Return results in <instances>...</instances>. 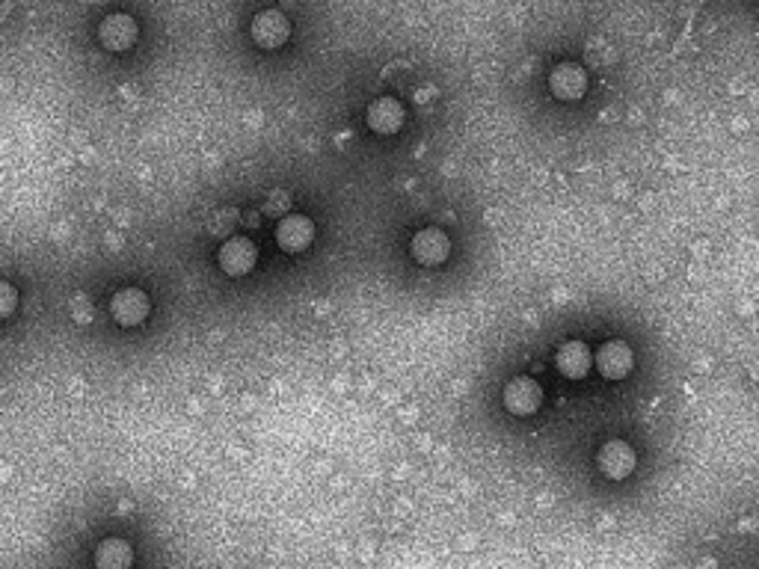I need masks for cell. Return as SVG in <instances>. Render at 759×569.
<instances>
[{
    "mask_svg": "<svg viewBox=\"0 0 759 569\" xmlns=\"http://www.w3.org/2000/svg\"><path fill=\"white\" fill-rule=\"evenodd\" d=\"M635 463H638V457H635L632 445L623 442V439L605 442V445L599 448V454H596V466H599V472H602L608 481H626V478L635 472Z\"/></svg>",
    "mask_w": 759,
    "mask_h": 569,
    "instance_id": "obj_1",
    "label": "cell"
},
{
    "mask_svg": "<svg viewBox=\"0 0 759 569\" xmlns=\"http://www.w3.org/2000/svg\"><path fill=\"white\" fill-rule=\"evenodd\" d=\"M250 36L258 48L264 51H273V48H282L291 36V24L288 18L279 12V9H261L250 24Z\"/></svg>",
    "mask_w": 759,
    "mask_h": 569,
    "instance_id": "obj_2",
    "label": "cell"
},
{
    "mask_svg": "<svg viewBox=\"0 0 759 569\" xmlns=\"http://www.w3.org/2000/svg\"><path fill=\"white\" fill-rule=\"evenodd\" d=\"M110 315L119 326H140L152 315V300L140 288H122L110 300Z\"/></svg>",
    "mask_w": 759,
    "mask_h": 569,
    "instance_id": "obj_3",
    "label": "cell"
},
{
    "mask_svg": "<svg viewBox=\"0 0 759 569\" xmlns=\"http://www.w3.org/2000/svg\"><path fill=\"white\" fill-rule=\"evenodd\" d=\"M217 261H220V270H223L226 276L241 279V276H247V273L255 267V261H258V249H255V244L250 241V238L235 235V238H229L226 244L220 246Z\"/></svg>",
    "mask_w": 759,
    "mask_h": 569,
    "instance_id": "obj_4",
    "label": "cell"
},
{
    "mask_svg": "<svg viewBox=\"0 0 759 569\" xmlns=\"http://www.w3.org/2000/svg\"><path fill=\"white\" fill-rule=\"evenodd\" d=\"M315 241V223L306 217V214H288L279 220L276 226V244L282 252L288 255H297L303 249H309Z\"/></svg>",
    "mask_w": 759,
    "mask_h": 569,
    "instance_id": "obj_5",
    "label": "cell"
},
{
    "mask_svg": "<svg viewBox=\"0 0 759 569\" xmlns=\"http://www.w3.org/2000/svg\"><path fill=\"white\" fill-rule=\"evenodd\" d=\"M404 119H407L404 104H401L398 98H392V95H383V98L371 101V104H368V113H365L368 128H371L374 134H380V137L398 134V131L404 128Z\"/></svg>",
    "mask_w": 759,
    "mask_h": 569,
    "instance_id": "obj_6",
    "label": "cell"
},
{
    "mask_svg": "<svg viewBox=\"0 0 759 569\" xmlns=\"http://www.w3.org/2000/svg\"><path fill=\"white\" fill-rule=\"evenodd\" d=\"M98 39L107 51L122 54L137 42V21L125 12H113L98 24Z\"/></svg>",
    "mask_w": 759,
    "mask_h": 569,
    "instance_id": "obj_7",
    "label": "cell"
},
{
    "mask_svg": "<svg viewBox=\"0 0 759 569\" xmlns=\"http://www.w3.org/2000/svg\"><path fill=\"white\" fill-rule=\"evenodd\" d=\"M502 401H505V409L510 415L525 418V415H534L540 409V404H543V389L531 377H516V380H510L505 386Z\"/></svg>",
    "mask_w": 759,
    "mask_h": 569,
    "instance_id": "obj_8",
    "label": "cell"
},
{
    "mask_svg": "<svg viewBox=\"0 0 759 569\" xmlns=\"http://www.w3.org/2000/svg\"><path fill=\"white\" fill-rule=\"evenodd\" d=\"M593 362H596V371H599L605 380H623V377L632 371L635 356H632L629 344H623V341H605V344L596 350Z\"/></svg>",
    "mask_w": 759,
    "mask_h": 569,
    "instance_id": "obj_9",
    "label": "cell"
},
{
    "mask_svg": "<svg viewBox=\"0 0 759 569\" xmlns=\"http://www.w3.org/2000/svg\"><path fill=\"white\" fill-rule=\"evenodd\" d=\"M410 252L424 267H439L451 255V238L442 229H422V232H416Z\"/></svg>",
    "mask_w": 759,
    "mask_h": 569,
    "instance_id": "obj_10",
    "label": "cell"
},
{
    "mask_svg": "<svg viewBox=\"0 0 759 569\" xmlns=\"http://www.w3.org/2000/svg\"><path fill=\"white\" fill-rule=\"evenodd\" d=\"M549 89L558 101H579L588 89V75L576 63H561L549 75Z\"/></svg>",
    "mask_w": 759,
    "mask_h": 569,
    "instance_id": "obj_11",
    "label": "cell"
},
{
    "mask_svg": "<svg viewBox=\"0 0 759 569\" xmlns=\"http://www.w3.org/2000/svg\"><path fill=\"white\" fill-rule=\"evenodd\" d=\"M555 365L567 380H582V377H588L593 365L591 347L585 341H567V344H561V350L555 356Z\"/></svg>",
    "mask_w": 759,
    "mask_h": 569,
    "instance_id": "obj_12",
    "label": "cell"
},
{
    "mask_svg": "<svg viewBox=\"0 0 759 569\" xmlns=\"http://www.w3.org/2000/svg\"><path fill=\"white\" fill-rule=\"evenodd\" d=\"M95 564L101 569H125L134 564V552L125 540L119 537H107L98 549H95Z\"/></svg>",
    "mask_w": 759,
    "mask_h": 569,
    "instance_id": "obj_13",
    "label": "cell"
},
{
    "mask_svg": "<svg viewBox=\"0 0 759 569\" xmlns=\"http://www.w3.org/2000/svg\"><path fill=\"white\" fill-rule=\"evenodd\" d=\"M18 309V291L9 282H0V321L12 318Z\"/></svg>",
    "mask_w": 759,
    "mask_h": 569,
    "instance_id": "obj_14",
    "label": "cell"
},
{
    "mask_svg": "<svg viewBox=\"0 0 759 569\" xmlns=\"http://www.w3.org/2000/svg\"><path fill=\"white\" fill-rule=\"evenodd\" d=\"M288 208H291V196L285 193V190H273L267 199H264V214H288Z\"/></svg>",
    "mask_w": 759,
    "mask_h": 569,
    "instance_id": "obj_15",
    "label": "cell"
}]
</instances>
